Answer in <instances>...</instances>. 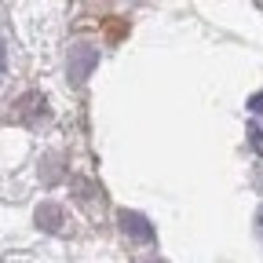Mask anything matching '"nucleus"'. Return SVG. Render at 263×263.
<instances>
[{
    "label": "nucleus",
    "mask_w": 263,
    "mask_h": 263,
    "mask_svg": "<svg viewBox=\"0 0 263 263\" xmlns=\"http://www.w3.org/2000/svg\"><path fill=\"white\" fill-rule=\"evenodd\" d=\"M121 227L128 230L132 238H139V241H154V227L139 212H121Z\"/></svg>",
    "instance_id": "nucleus-1"
},
{
    "label": "nucleus",
    "mask_w": 263,
    "mask_h": 263,
    "mask_svg": "<svg viewBox=\"0 0 263 263\" xmlns=\"http://www.w3.org/2000/svg\"><path fill=\"white\" fill-rule=\"evenodd\" d=\"M256 230H259V238H263V205H259V212H256Z\"/></svg>",
    "instance_id": "nucleus-2"
}]
</instances>
